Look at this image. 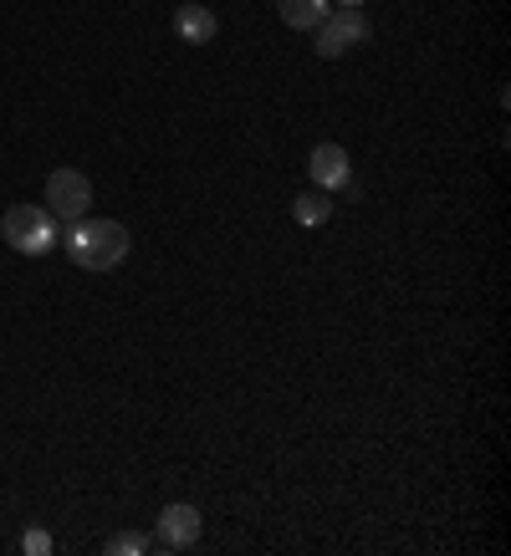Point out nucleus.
Returning a JSON list of instances; mask_svg holds the SVG:
<instances>
[{
	"label": "nucleus",
	"instance_id": "nucleus-6",
	"mask_svg": "<svg viewBox=\"0 0 511 556\" xmlns=\"http://www.w3.org/2000/svg\"><path fill=\"white\" fill-rule=\"evenodd\" d=\"M200 510L189 506V501H174V506L159 510V541L170 546V552H185V546H195L200 541Z\"/></svg>",
	"mask_w": 511,
	"mask_h": 556
},
{
	"label": "nucleus",
	"instance_id": "nucleus-10",
	"mask_svg": "<svg viewBox=\"0 0 511 556\" xmlns=\"http://www.w3.org/2000/svg\"><path fill=\"white\" fill-rule=\"evenodd\" d=\"M21 552H26V556H47L51 552V536L41 531V526H32V531L21 536Z\"/></svg>",
	"mask_w": 511,
	"mask_h": 556
},
{
	"label": "nucleus",
	"instance_id": "nucleus-3",
	"mask_svg": "<svg viewBox=\"0 0 511 556\" xmlns=\"http://www.w3.org/2000/svg\"><path fill=\"white\" fill-rule=\"evenodd\" d=\"M87 204H92V185H87L83 169H51V179H47V210H51V219L77 225V219L87 215Z\"/></svg>",
	"mask_w": 511,
	"mask_h": 556
},
{
	"label": "nucleus",
	"instance_id": "nucleus-5",
	"mask_svg": "<svg viewBox=\"0 0 511 556\" xmlns=\"http://www.w3.org/2000/svg\"><path fill=\"white\" fill-rule=\"evenodd\" d=\"M307 174H312V185L317 189H348L353 185V159H348V149L342 143H317L312 149V159H307Z\"/></svg>",
	"mask_w": 511,
	"mask_h": 556
},
{
	"label": "nucleus",
	"instance_id": "nucleus-9",
	"mask_svg": "<svg viewBox=\"0 0 511 556\" xmlns=\"http://www.w3.org/2000/svg\"><path fill=\"white\" fill-rule=\"evenodd\" d=\"M291 219L307 225V230L327 225V219H333V200H327V189H312V194H302V200H291Z\"/></svg>",
	"mask_w": 511,
	"mask_h": 556
},
{
	"label": "nucleus",
	"instance_id": "nucleus-7",
	"mask_svg": "<svg viewBox=\"0 0 511 556\" xmlns=\"http://www.w3.org/2000/svg\"><path fill=\"white\" fill-rule=\"evenodd\" d=\"M174 31H179V41H189V47H210L215 36H221V16L210 11V5H179L174 11Z\"/></svg>",
	"mask_w": 511,
	"mask_h": 556
},
{
	"label": "nucleus",
	"instance_id": "nucleus-4",
	"mask_svg": "<svg viewBox=\"0 0 511 556\" xmlns=\"http://www.w3.org/2000/svg\"><path fill=\"white\" fill-rule=\"evenodd\" d=\"M363 41H369V21H363V11H348V5H342V11H327V21L317 26V41H312V47H317V56L333 62V56L363 47Z\"/></svg>",
	"mask_w": 511,
	"mask_h": 556
},
{
	"label": "nucleus",
	"instance_id": "nucleus-8",
	"mask_svg": "<svg viewBox=\"0 0 511 556\" xmlns=\"http://www.w3.org/2000/svg\"><path fill=\"white\" fill-rule=\"evenodd\" d=\"M276 16L287 21L291 31H317L327 21V0H276Z\"/></svg>",
	"mask_w": 511,
	"mask_h": 556
},
{
	"label": "nucleus",
	"instance_id": "nucleus-12",
	"mask_svg": "<svg viewBox=\"0 0 511 556\" xmlns=\"http://www.w3.org/2000/svg\"><path fill=\"white\" fill-rule=\"evenodd\" d=\"M342 5H348V11H358V5H363V0H342Z\"/></svg>",
	"mask_w": 511,
	"mask_h": 556
},
{
	"label": "nucleus",
	"instance_id": "nucleus-11",
	"mask_svg": "<svg viewBox=\"0 0 511 556\" xmlns=\"http://www.w3.org/2000/svg\"><path fill=\"white\" fill-rule=\"evenodd\" d=\"M144 546H149L144 536H113V541H108V556H138Z\"/></svg>",
	"mask_w": 511,
	"mask_h": 556
},
{
	"label": "nucleus",
	"instance_id": "nucleus-1",
	"mask_svg": "<svg viewBox=\"0 0 511 556\" xmlns=\"http://www.w3.org/2000/svg\"><path fill=\"white\" fill-rule=\"evenodd\" d=\"M67 255L72 266L83 270H113L128 261V251H134V240H128V230H123L119 219H77V225H67Z\"/></svg>",
	"mask_w": 511,
	"mask_h": 556
},
{
	"label": "nucleus",
	"instance_id": "nucleus-2",
	"mask_svg": "<svg viewBox=\"0 0 511 556\" xmlns=\"http://www.w3.org/2000/svg\"><path fill=\"white\" fill-rule=\"evenodd\" d=\"M0 236L16 255H47L57 251V219L47 204H11L0 219Z\"/></svg>",
	"mask_w": 511,
	"mask_h": 556
}]
</instances>
